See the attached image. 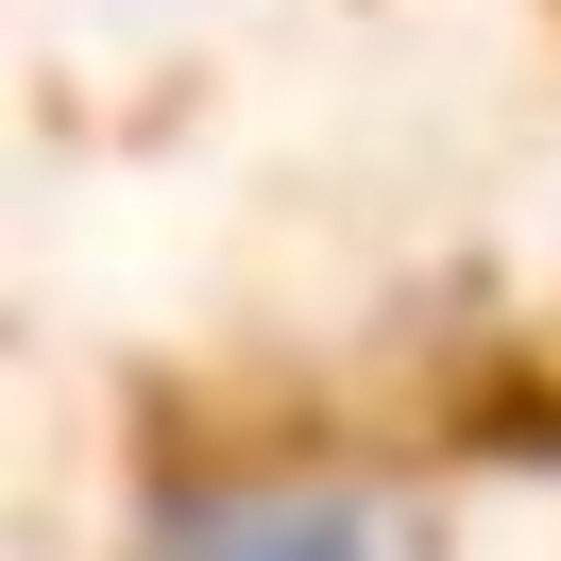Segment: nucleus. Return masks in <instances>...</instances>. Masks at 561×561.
Segmentation results:
<instances>
[{
    "label": "nucleus",
    "mask_w": 561,
    "mask_h": 561,
    "mask_svg": "<svg viewBox=\"0 0 561 561\" xmlns=\"http://www.w3.org/2000/svg\"><path fill=\"white\" fill-rule=\"evenodd\" d=\"M171 561H375V527L357 511H221V527H187Z\"/></svg>",
    "instance_id": "nucleus-1"
}]
</instances>
